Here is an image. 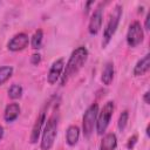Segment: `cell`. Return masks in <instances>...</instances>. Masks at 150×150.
Instances as JSON below:
<instances>
[{
    "label": "cell",
    "instance_id": "1",
    "mask_svg": "<svg viewBox=\"0 0 150 150\" xmlns=\"http://www.w3.org/2000/svg\"><path fill=\"white\" fill-rule=\"evenodd\" d=\"M88 59V49L83 46L77 47L69 56V60L66 64V68H63V74L61 75V86H64L70 77H73L77 71L83 67Z\"/></svg>",
    "mask_w": 150,
    "mask_h": 150
},
{
    "label": "cell",
    "instance_id": "2",
    "mask_svg": "<svg viewBox=\"0 0 150 150\" xmlns=\"http://www.w3.org/2000/svg\"><path fill=\"white\" fill-rule=\"evenodd\" d=\"M56 135H57V116L54 114L48 118L47 124L43 129L41 144H40L41 150H50L56 138Z\"/></svg>",
    "mask_w": 150,
    "mask_h": 150
},
{
    "label": "cell",
    "instance_id": "3",
    "mask_svg": "<svg viewBox=\"0 0 150 150\" xmlns=\"http://www.w3.org/2000/svg\"><path fill=\"white\" fill-rule=\"evenodd\" d=\"M121 16H122V7L120 5H117L112 9V12L109 16V20L107 22V26L104 28V32H103V40H102V47L103 48L107 47V45L110 42L111 38L114 36V34L118 27Z\"/></svg>",
    "mask_w": 150,
    "mask_h": 150
},
{
    "label": "cell",
    "instance_id": "4",
    "mask_svg": "<svg viewBox=\"0 0 150 150\" xmlns=\"http://www.w3.org/2000/svg\"><path fill=\"white\" fill-rule=\"evenodd\" d=\"M114 112V102L112 101H108L103 108L101 109V111H98L97 114V118H96V131L98 135H103L109 125V122L111 120Z\"/></svg>",
    "mask_w": 150,
    "mask_h": 150
},
{
    "label": "cell",
    "instance_id": "5",
    "mask_svg": "<svg viewBox=\"0 0 150 150\" xmlns=\"http://www.w3.org/2000/svg\"><path fill=\"white\" fill-rule=\"evenodd\" d=\"M97 114H98V104L97 103H93L91 105H89L83 115V120H82V130H83V135L86 137H89L93 131H94V127L96 125V118H97Z\"/></svg>",
    "mask_w": 150,
    "mask_h": 150
},
{
    "label": "cell",
    "instance_id": "6",
    "mask_svg": "<svg viewBox=\"0 0 150 150\" xmlns=\"http://www.w3.org/2000/svg\"><path fill=\"white\" fill-rule=\"evenodd\" d=\"M144 39V32L138 21H134L128 29L127 33V43L129 47H136L138 46Z\"/></svg>",
    "mask_w": 150,
    "mask_h": 150
},
{
    "label": "cell",
    "instance_id": "7",
    "mask_svg": "<svg viewBox=\"0 0 150 150\" xmlns=\"http://www.w3.org/2000/svg\"><path fill=\"white\" fill-rule=\"evenodd\" d=\"M28 43H29L28 35L25 33H19L9 40V42L7 43V48L12 52H19V50L25 49L28 46Z\"/></svg>",
    "mask_w": 150,
    "mask_h": 150
},
{
    "label": "cell",
    "instance_id": "8",
    "mask_svg": "<svg viewBox=\"0 0 150 150\" xmlns=\"http://www.w3.org/2000/svg\"><path fill=\"white\" fill-rule=\"evenodd\" d=\"M63 66H64L63 59H59L53 62V64L50 66V69L48 71V75H47V81L49 84H54L59 81V79L61 77L62 71H63Z\"/></svg>",
    "mask_w": 150,
    "mask_h": 150
},
{
    "label": "cell",
    "instance_id": "9",
    "mask_svg": "<svg viewBox=\"0 0 150 150\" xmlns=\"http://www.w3.org/2000/svg\"><path fill=\"white\" fill-rule=\"evenodd\" d=\"M102 21H103V16H102V9L98 7L94 11V13L90 16L89 20V25H88V32L91 35H95L98 33L101 26H102Z\"/></svg>",
    "mask_w": 150,
    "mask_h": 150
},
{
    "label": "cell",
    "instance_id": "10",
    "mask_svg": "<svg viewBox=\"0 0 150 150\" xmlns=\"http://www.w3.org/2000/svg\"><path fill=\"white\" fill-rule=\"evenodd\" d=\"M46 121V112L45 111H41L40 115L38 116L33 128H32V132H30V137H29V141L32 144L36 143L39 141V137H40V134H41V129H42V125Z\"/></svg>",
    "mask_w": 150,
    "mask_h": 150
},
{
    "label": "cell",
    "instance_id": "11",
    "mask_svg": "<svg viewBox=\"0 0 150 150\" xmlns=\"http://www.w3.org/2000/svg\"><path fill=\"white\" fill-rule=\"evenodd\" d=\"M20 115V105L18 103H9L4 112V118L7 123L14 122Z\"/></svg>",
    "mask_w": 150,
    "mask_h": 150
},
{
    "label": "cell",
    "instance_id": "12",
    "mask_svg": "<svg viewBox=\"0 0 150 150\" xmlns=\"http://www.w3.org/2000/svg\"><path fill=\"white\" fill-rule=\"evenodd\" d=\"M150 68V54L144 55L134 67V75L135 76H141L144 75Z\"/></svg>",
    "mask_w": 150,
    "mask_h": 150
},
{
    "label": "cell",
    "instance_id": "13",
    "mask_svg": "<svg viewBox=\"0 0 150 150\" xmlns=\"http://www.w3.org/2000/svg\"><path fill=\"white\" fill-rule=\"evenodd\" d=\"M117 145V138L116 135L112 132H109L103 136L101 144H100V150H114Z\"/></svg>",
    "mask_w": 150,
    "mask_h": 150
},
{
    "label": "cell",
    "instance_id": "14",
    "mask_svg": "<svg viewBox=\"0 0 150 150\" xmlns=\"http://www.w3.org/2000/svg\"><path fill=\"white\" fill-rule=\"evenodd\" d=\"M80 138V129L77 125H70L68 127L67 131H66V141L69 145H75L79 142Z\"/></svg>",
    "mask_w": 150,
    "mask_h": 150
},
{
    "label": "cell",
    "instance_id": "15",
    "mask_svg": "<svg viewBox=\"0 0 150 150\" xmlns=\"http://www.w3.org/2000/svg\"><path fill=\"white\" fill-rule=\"evenodd\" d=\"M112 79H114V64H112V62H107L102 70L101 80H102L103 84L109 86L112 82Z\"/></svg>",
    "mask_w": 150,
    "mask_h": 150
},
{
    "label": "cell",
    "instance_id": "16",
    "mask_svg": "<svg viewBox=\"0 0 150 150\" xmlns=\"http://www.w3.org/2000/svg\"><path fill=\"white\" fill-rule=\"evenodd\" d=\"M42 39H43V32H42L41 29H38V30L33 34L32 39H30L32 48H34V49L41 48V46H42Z\"/></svg>",
    "mask_w": 150,
    "mask_h": 150
},
{
    "label": "cell",
    "instance_id": "17",
    "mask_svg": "<svg viewBox=\"0 0 150 150\" xmlns=\"http://www.w3.org/2000/svg\"><path fill=\"white\" fill-rule=\"evenodd\" d=\"M8 96L12 100H18L22 96V87L20 84H12L8 89Z\"/></svg>",
    "mask_w": 150,
    "mask_h": 150
},
{
    "label": "cell",
    "instance_id": "18",
    "mask_svg": "<svg viewBox=\"0 0 150 150\" xmlns=\"http://www.w3.org/2000/svg\"><path fill=\"white\" fill-rule=\"evenodd\" d=\"M13 74V68L11 66L0 67V84H4Z\"/></svg>",
    "mask_w": 150,
    "mask_h": 150
},
{
    "label": "cell",
    "instance_id": "19",
    "mask_svg": "<svg viewBox=\"0 0 150 150\" xmlns=\"http://www.w3.org/2000/svg\"><path fill=\"white\" fill-rule=\"evenodd\" d=\"M128 118H129V112H128V110H124V111L120 115V117H118V122H117V127H118V129H120L121 131L124 130V128L127 127Z\"/></svg>",
    "mask_w": 150,
    "mask_h": 150
},
{
    "label": "cell",
    "instance_id": "20",
    "mask_svg": "<svg viewBox=\"0 0 150 150\" xmlns=\"http://www.w3.org/2000/svg\"><path fill=\"white\" fill-rule=\"evenodd\" d=\"M40 61H41V55H40L39 53H36V54H33V55L30 56V63H32V64H34V66H38V64L40 63Z\"/></svg>",
    "mask_w": 150,
    "mask_h": 150
},
{
    "label": "cell",
    "instance_id": "21",
    "mask_svg": "<svg viewBox=\"0 0 150 150\" xmlns=\"http://www.w3.org/2000/svg\"><path fill=\"white\" fill-rule=\"evenodd\" d=\"M136 141H137V136H136V135H134L132 137H130L129 141H128V144H127L128 149H132L134 145H135V143H136Z\"/></svg>",
    "mask_w": 150,
    "mask_h": 150
},
{
    "label": "cell",
    "instance_id": "22",
    "mask_svg": "<svg viewBox=\"0 0 150 150\" xmlns=\"http://www.w3.org/2000/svg\"><path fill=\"white\" fill-rule=\"evenodd\" d=\"M145 29L146 30L150 29V13H148V15L145 18Z\"/></svg>",
    "mask_w": 150,
    "mask_h": 150
},
{
    "label": "cell",
    "instance_id": "23",
    "mask_svg": "<svg viewBox=\"0 0 150 150\" xmlns=\"http://www.w3.org/2000/svg\"><path fill=\"white\" fill-rule=\"evenodd\" d=\"M149 95H150V93H149V91H146V93L144 94V96H143V100H144V102H145L146 104H149V103H150V101H149Z\"/></svg>",
    "mask_w": 150,
    "mask_h": 150
},
{
    "label": "cell",
    "instance_id": "24",
    "mask_svg": "<svg viewBox=\"0 0 150 150\" xmlns=\"http://www.w3.org/2000/svg\"><path fill=\"white\" fill-rule=\"evenodd\" d=\"M2 137H4V128L0 125V141H1Z\"/></svg>",
    "mask_w": 150,
    "mask_h": 150
},
{
    "label": "cell",
    "instance_id": "25",
    "mask_svg": "<svg viewBox=\"0 0 150 150\" xmlns=\"http://www.w3.org/2000/svg\"><path fill=\"white\" fill-rule=\"evenodd\" d=\"M146 135H148V136H149V125H148V127H146Z\"/></svg>",
    "mask_w": 150,
    "mask_h": 150
}]
</instances>
